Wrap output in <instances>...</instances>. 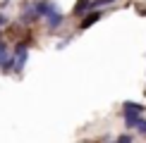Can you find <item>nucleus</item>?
I'll list each match as a JSON object with an SVG mask.
<instances>
[{
	"label": "nucleus",
	"mask_w": 146,
	"mask_h": 143,
	"mask_svg": "<svg viewBox=\"0 0 146 143\" xmlns=\"http://www.w3.org/2000/svg\"><path fill=\"white\" fill-rule=\"evenodd\" d=\"M5 24H7V17H5V14H0V26H5Z\"/></svg>",
	"instance_id": "obj_11"
},
{
	"label": "nucleus",
	"mask_w": 146,
	"mask_h": 143,
	"mask_svg": "<svg viewBox=\"0 0 146 143\" xmlns=\"http://www.w3.org/2000/svg\"><path fill=\"white\" fill-rule=\"evenodd\" d=\"M0 69H3V72H10L12 69V55H10L7 43H5L3 38H0Z\"/></svg>",
	"instance_id": "obj_2"
},
{
	"label": "nucleus",
	"mask_w": 146,
	"mask_h": 143,
	"mask_svg": "<svg viewBox=\"0 0 146 143\" xmlns=\"http://www.w3.org/2000/svg\"><path fill=\"white\" fill-rule=\"evenodd\" d=\"M62 19H65V17L60 14L58 10H53V12H48V14H46V22H48L46 26H48V29H50V31H53V29H58L60 24H62Z\"/></svg>",
	"instance_id": "obj_4"
},
{
	"label": "nucleus",
	"mask_w": 146,
	"mask_h": 143,
	"mask_svg": "<svg viewBox=\"0 0 146 143\" xmlns=\"http://www.w3.org/2000/svg\"><path fill=\"white\" fill-rule=\"evenodd\" d=\"M122 110H134V112H144V105H137V103H129V100H125Z\"/></svg>",
	"instance_id": "obj_8"
},
{
	"label": "nucleus",
	"mask_w": 146,
	"mask_h": 143,
	"mask_svg": "<svg viewBox=\"0 0 146 143\" xmlns=\"http://www.w3.org/2000/svg\"><path fill=\"white\" fill-rule=\"evenodd\" d=\"M141 122V112H134V110H125V124L127 127H137V124Z\"/></svg>",
	"instance_id": "obj_5"
},
{
	"label": "nucleus",
	"mask_w": 146,
	"mask_h": 143,
	"mask_svg": "<svg viewBox=\"0 0 146 143\" xmlns=\"http://www.w3.org/2000/svg\"><path fill=\"white\" fill-rule=\"evenodd\" d=\"M101 19V12H91V14H86V17H84V19H82V24H79V29H89L91 26V24H94V22H98Z\"/></svg>",
	"instance_id": "obj_6"
},
{
	"label": "nucleus",
	"mask_w": 146,
	"mask_h": 143,
	"mask_svg": "<svg viewBox=\"0 0 146 143\" xmlns=\"http://www.w3.org/2000/svg\"><path fill=\"white\" fill-rule=\"evenodd\" d=\"M115 143H132V136H127V134H125V136H120Z\"/></svg>",
	"instance_id": "obj_9"
},
{
	"label": "nucleus",
	"mask_w": 146,
	"mask_h": 143,
	"mask_svg": "<svg viewBox=\"0 0 146 143\" xmlns=\"http://www.w3.org/2000/svg\"><path fill=\"white\" fill-rule=\"evenodd\" d=\"M110 3H115V0H91V3H89V10H98V7L110 5Z\"/></svg>",
	"instance_id": "obj_7"
},
{
	"label": "nucleus",
	"mask_w": 146,
	"mask_h": 143,
	"mask_svg": "<svg viewBox=\"0 0 146 143\" xmlns=\"http://www.w3.org/2000/svg\"><path fill=\"white\" fill-rule=\"evenodd\" d=\"M27 57H29V50H27V43H19L15 48V57H12V69L19 74L24 69V64H27Z\"/></svg>",
	"instance_id": "obj_1"
},
{
	"label": "nucleus",
	"mask_w": 146,
	"mask_h": 143,
	"mask_svg": "<svg viewBox=\"0 0 146 143\" xmlns=\"http://www.w3.org/2000/svg\"><path fill=\"white\" fill-rule=\"evenodd\" d=\"M137 129H139V131H141V134H146V119H141V122H139V124H137Z\"/></svg>",
	"instance_id": "obj_10"
},
{
	"label": "nucleus",
	"mask_w": 146,
	"mask_h": 143,
	"mask_svg": "<svg viewBox=\"0 0 146 143\" xmlns=\"http://www.w3.org/2000/svg\"><path fill=\"white\" fill-rule=\"evenodd\" d=\"M34 12H36V17H46L48 12H53V10H58L55 7V3H50V0H38V3H34L31 5Z\"/></svg>",
	"instance_id": "obj_3"
}]
</instances>
